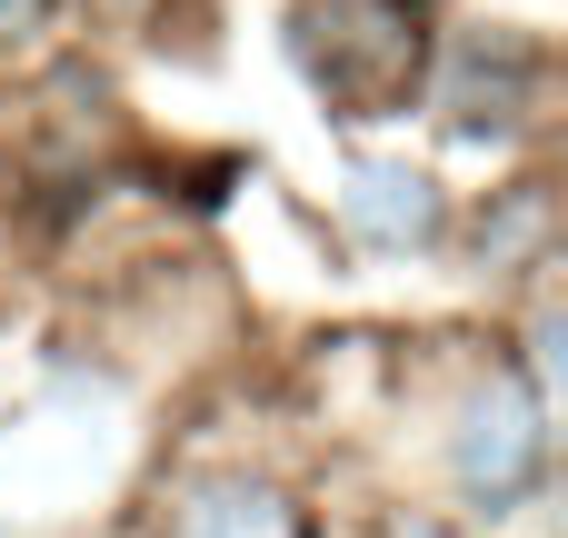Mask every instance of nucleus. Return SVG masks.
Segmentation results:
<instances>
[{"label":"nucleus","mask_w":568,"mask_h":538,"mask_svg":"<svg viewBox=\"0 0 568 538\" xmlns=\"http://www.w3.org/2000/svg\"><path fill=\"white\" fill-rule=\"evenodd\" d=\"M90 10H100V20H110V30H150V20H160V10H170V0H90Z\"/></svg>","instance_id":"nucleus-7"},{"label":"nucleus","mask_w":568,"mask_h":538,"mask_svg":"<svg viewBox=\"0 0 568 538\" xmlns=\"http://www.w3.org/2000/svg\"><path fill=\"white\" fill-rule=\"evenodd\" d=\"M349 220H359L369 240H389V250H419V240L439 230V190H429L419 170L359 160V170H349Z\"/></svg>","instance_id":"nucleus-5"},{"label":"nucleus","mask_w":568,"mask_h":538,"mask_svg":"<svg viewBox=\"0 0 568 538\" xmlns=\"http://www.w3.org/2000/svg\"><path fill=\"white\" fill-rule=\"evenodd\" d=\"M539 469H549V409H539V389L519 369H499L459 419V489L509 509V499L539 489Z\"/></svg>","instance_id":"nucleus-2"},{"label":"nucleus","mask_w":568,"mask_h":538,"mask_svg":"<svg viewBox=\"0 0 568 538\" xmlns=\"http://www.w3.org/2000/svg\"><path fill=\"white\" fill-rule=\"evenodd\" d=\"M300 70L339 120H389L429 80V0H310Z\"/></svg>","instance_id":"nucleus-1"},{"label":"nucleus","mask_w":568,"mask_h":538,"mask_svg":"<svg viewBox=\"0 0 568 538\" xmlns=\"http://www.w3.org/2000/svg\"><path fill=\"white\" fill-rule=\"evenodd\" d=\"M180 538H300V509H290L280 489L230 479V489H210V499L190 509V529H180Z\"/></svg>","instance_id":"nucleus-6"},{"label":"nucleus","mask_w":568,"mask_h":538,"mask_svg":"<svg viewBox=\"0 0 568 538\" xmlns=\"http://www.w3.org/2000/svg\"><path fill=\"white\" fill-rule=\"evenodd\" d=\"M549 250H559V190L549 180H509L479 210V270L519 280V270H549Z\"/></svg>","instance_id":"nucleus-4"},{"label":"nucleus","mask_w":568,"mask_h":538,"mask_svg":"<svg viewBox=\"0 0 568 538\" xmlns=\"http://www.w3.org/2000/svg\"><path fill=\"white\" fill-rule=\"evenodd\" d=\"M539 90V50L519 30H479L459 50V130H509Z\"/></svg>","instance_id":"nucleus-3"},{"label":"nucleus","mask_w":568,"mask_h":538,"mask_svg":"<svg viewBox=\"0 0 568 538\" xmlns=\"http://www.w3.org/2000/svg\"><path fill=\"white\" fill-rule=\"evenodd\" d=\"M30 20H40V0H0V40H20Z\"/></svg>","instance_id":"nucleus-8"}]
</instances>
